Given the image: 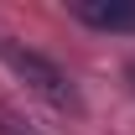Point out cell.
<instances>
[{"instance_id": "2", "label": "cell", "mask_w": 135, "mask_h": 135, "mask_svg": "<svg viewBox=\"0 0 135 135\" xmlns=\"http://www.w3.org/2000/svg\"><path fill=\"white\" fill-rule=\"evenodd\" d=\"M73 16L94 31H135V0H73Z\"/></svg>"}, {"instance_id": "1", "label": "cell", "mask_w": 135, "mask_h": 135, "mask_svg": "<svg viewBox=\"0 0 135 135\" xmlns=\"http://www.w3.org/2000/svg\"><path fill=\"white\" fill-rule=\"evenodd\" d=\"M0 62L11 68L31 94H42L47 104H57V109H78V88H73V78H68L52 57L26 52V47H16V42H5V36H0Z\"/></svg>"}, {"instance_id": "3", "label": "cell", "mask_w": 135, "mask_h": 135, "mask_svg": "<svg viewBox=\"0 0 135 135\" xmlns=\"http://www.w3.org/2000/svg\"><path fill=\"white\" fill-rule=\"evenodd\" d=\"M0 135H36V130H31V119H21V114H11V109H0Z\"/></svg>"}, {"instance_id": "4", "label": "cell", "mask_w": 135, "mask_h": 135, "mask_svg": "<svg viewBox=\"0 0 135 135\" xmlns=\"http://www.w3.org/2000/svg\"><path fill=\"white\" fill-rule=\"evenodd\" d=\"M125 78H130V88H135V62H130V68H125Z\"/></svg>"}]
</instances>
